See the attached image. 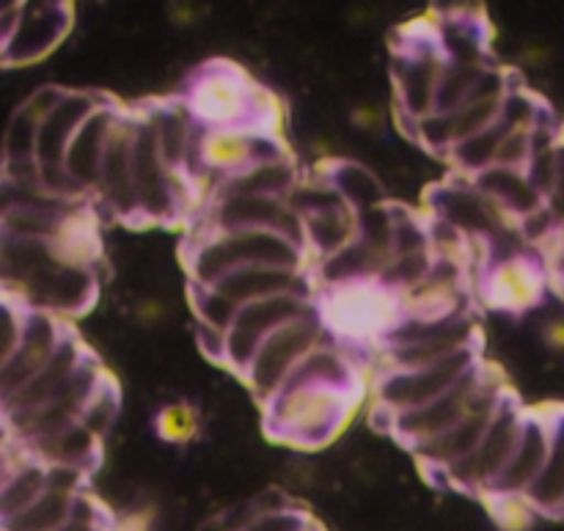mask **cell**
Masks as SVG:
<instances>
[{
	"mask_svg": "<svg viewBox=\"0 0 564 531\" xmlns=\"http://www.w3.org/2000/svg\"><path fill=\"white\" fill-rule=\"evenodd\" d=\"M397 306H400L402 317L444 319L463 314V306H466L463 262L438 257L422 284L397 295Z\"/></svg>",
	"mask_w": 564,
	"mask_h": 531,
	"instance_id": "cell-17",
	"label": "cell"
},
{
	"mask_svg": "<svg viewBox=\"0 0 564 531\" xmlns=\"http://www.w3.org/2000/svg\"><path fill=\"white\" fill-rule=\"evenodd\" d=\"M543 342L551 353H560L564 356V314L560 317H551L543 328Z\"/></svg>",
	"mask_w": 564,
	"mask_h": 531,
	"instance_id": "cell-50",
	"label": "cell"
},
{
	"mask_svg": "<svg viewBox=\"0 0 564 531\" xmlns=\"http://www.w3.org/2000/svg\"><path fill=\"white\" fill-rule=\"evenodd\" d=\"M268 433L286 444L317 449L330 444L352 411V391L330 386H290L268 405Z\"/></svg>",
	"mask_w": 564,
	"mask_h": 531,
	"instance_id": "cell-2",
	"label": "cell"
},
{
	"mask_svg": "<svg viewBox=\"0 0 564 531\" xmlns=\"http://www.w3.org/2000/svg\"><path fill=\"white\" fill-rule=\"evenodd\" d=\"M314 312L308 295L301 292H284V295L262 297V301L246 303L237 314L235 325L229 330V350H226V367L237 375H246L251 361L257 358L259 347L264 345L273 330L303 314Z\"/></svg>",
	"mask_w": 564,
	"mask_h": 531,
	"instance_id": "cell-10",
	"label": "cell"
},
{
	"mask_svg": "<svg viewBox=\"0 0 564 531\" xmlns=\"http://www.w3.org/2000/svg\"><path fill=\"white\" fill-rule=\"evenodd\" d=\"M444 69L446 55L441 50L438 33L400 50L394 61V88L405 119L422 121L430 113H435Z\"/></svg>",
	"mask_w": 564,
	"mask_h": 531,
	"instance_id": "cell-13",
	"label": "cell"
},
{
	"mask_svg": "<svg viewBox=\"0 0 564 531\" xmlns=\"http://www.w3.org/2000/svg\"><path fill=\"white\" fill-rule=\"evenodd\" d=\"M435 259L438 257H435L433 248H424V251H411V253H394L378 281L380 290L394 292V295H402V292L413 290V286L422 284V281L427 279Z\"/></svg>",
	"mask_w": 564,
	"mask_h": 531,
	"instance_id": "cell-36",
	"label": "cell"
},
{
	"mask_svg": "<svg viewBox=\"0 0 564 531\" xmlns=\"http://www.w3.org/2000/svg\"><path fill=\"white\" fill-rule=\"evenodd\" d=\"M545 209L551 213V218L560 224V229L564 231V138L560 147V169H556V180L551 185L549 196H545Z\"/></svg>",
	"mask_w": 564,
	"mask_h": 531,
	"instance_id": "cell-48",
	"label": "cell"
},
{
	"mask_svg": "<svg viewBox=\"0 0 564 531\" xmlns=\"http://www.w3.org/2000/svg\"><path fill=\"white\" fill-rule=\"evenodd\" d=\"M527 499L538 512H549V516L564 512V411L551 416L549 460Z\"/></svg>",
	"mask_w": 564,
	"mask_h": 531,
	"instance_id": "cell-32",
	"label": "cell"
},
{
	"mask_svg": "<svg viewBox=\"0 0 564 531\" xmlns=\"http://www.w3.org/2000/svg\"><path fill=\"white\" fill-rule=\"evenodd\" d=\"M549 452L551 416H534L532 413L523 422L521 441H518L510 463H507V468L501 472V477L496 479V485L490 488V494L485 499H494V496H527L540 479V474H543Z\"/></svg>",
	"mask_w": 564,
	"mask_h": 531,
	"instance_id": "cell-18",
	"label": "cell"
},
{
	"mask_svg": "<svg viewBox=\"0 0 564 531\" xmlns=\"http://www.w3.org/2000/svg\"><path fill=\"white\" fill-rule=\"evenodd\" d=\"M99 105L97 97L86 91H66L64 99L53 108V113L39 127L36 163L39 169H64L66 152H69L72 138L83 127V121L94 113Z\"/></svg>",
	"mask_w": 564,
	"mask_h": 531,
	"instance_id": "cell-21",
	"label": "cell"
},
{
	"mask_svg": "<svg viewBox=\"0 0 564 531\" xmlns=\"http://www.w3.org/2000/svg\"><path fill=\"white\" fill-rule=\"evenodd\" d=\"M39 127H42V119L33 110H28L25 105H20L17 113L11 116L9 127H6V163H36Z\"/></svg>",
	"mask_w": 564,
	"mask_h": 531,
	"instance_id": "cell-37",
	"label": "cell"
},
{
	"mask_svg": "<svg viewBox=\"0 0 564 531\" xmlns=\"http://www.w3.org/2000/svg\"><path fill=\"white\" fill-rule=\"evenodd\" d=\"M191 110L204 127H253L264 130V108L268 99L259 88L242 75L231 72L229 66H213L198 75L193 86Z\"/></svg>",
	"mask_w": 564,
	"mask_h": 531,
	"instance_id": "cell-4",
	"label": "cell"
},
{
	"mask_svg": "<svg viewBox=\"0 0 564 531\" xmlns=\"http://www.w3.org/2000/svg\"><path fill=\"white\" fill-rule=\"evenodd\" d=\"M290 209V198L279 196H240L226 193L209 202V231H246L275 229Z\"/></svg>",
	"mask_w": 564,
	"mask_h": 531,
	"instance_id": "cell-23",
	"label": "cell"
},
{
	"mask_svg": "<svg viewBox=\"0 0 564 531\" xmlns=\"http://www.w3.org/2000/svg\"><path fill=\"white\" fill-rule=\"evenodd\" d=\"M534 130H538V127H534ZM534 130H510V127H507V136L505 141H501L496 165L527 171L529 160H532V152H534Z\"/></svg>",
	"mask_w": 564,
	"mask_h": 531,
	"instance_id": "cell-44",
	"label": "cell"
},
{
	"mask_svg": "<svg viewBox=\"0 0 564 531\" xmlns=\"http://www.w3.org/2000/svg\"><path fill=\"white\" fill-rule=\"evenodd\" d=\"M505 136H507V124L499 119L494 127H488V130L477 132V136L466 138L463 143L452 147V152L446 154V158L457 165V171L477 176L482 174V171H488L490 165H496V158H499V149H501V141H505Z\"/></svg>",
	"mask_w": 564,
	"mask_h": 531,
	"instance_id": "cell-35",
	"label": "cell"
},
{
	"mask_svg": "<svg viewBox=\"0 0 564 531\" xmlns=\"http://www.w3.org/2000/svg\"><path fill=\"white\" fill-rule=\"evenodd\" d=\"M523 422H527V413H523L516 402L505 397L494 424H490L488 433L482 435L477 449L468 457H463L460 463L446 468V472H441L446 483L466 490V494L488 496L490 488L496 485V479L501 477V472H505L507 463H510L518 441H521Z\"/></svg>",
	"mask_w": 564,
	"mask_h": 531,
	"instance_id": "cell-7",
	"label": "cell"
},
{
	"mask_svg": "<svg viewBox=\"0 0 564 531\" xmlns=\"http://www.w3.org/2000/svg\"><path fill=\"white\" fill-rule=\"evenodd\" d=\"M116 116L119 113H116L110 105L99 102L97 108H94V113L83 121L77 136L72 138L69 152H66V174L72 176V182H75L86 196L88 193H97L99 174H102V160L105 152H108V141L110 132H113Z\"/></svg>",
	"mask_w": 564,
	"mask_h": 531,
	"instance_id": "cell-19",
	"label": "cell"
},
{
	"mask_svg": "<svg viewBox=\"0 0 564 531\" xmlns=\"http://www.w3.org/2000/svg\"><path fill=\"white\" fill-rule=\"evenodd\" d=\"M165 317H169V308H165L163 301H154V297H149V301H143L141 306L135 308V319L141 325H147V328H154V325L163 323Z\"/></svg>",
	"mask_w": 564,
	"mask_h": 531,
	"instance_id": "cell-49",
	"label": "cell"
},
{
	"mask_svg": "<svg viewBox=\"0 0 564 531\" xmlns=\"http://www.w3.org/2000/svg\"><path fill=\"white\" fill-rule=\"evenodd\" d=\"M193 308H196L198 323L213 325V328L229 334L242 306L226 297L224 292L215 290V286H193Z\"/></svg>",
	"mask_w": 564,
	"mask_h": 531,
	"instance_id": "cell-40",
	"label": "cell"
},
{
	"mask_svg": "<svg viewBox=\"0 0 564 531\" xmlns=\"http://www.w3.org/2000/svg\"><path fill=\"white\" fill-rule=\"evenodd\" d=\"M490 383L494 380L485 378V369L474 367L460 383L452 386L438 400L427 402V405L416 408V411L397 413L394 422H391V433L416 449V446L427 444V441L438 438L441 433L455 427L463 416H468L474 411V405L482 400L485 391L490 389Z\"/></svg>",
	"mask_w": 564,
	"mask_h": 531,
	"instance_id": "cell-11",
	"label": "cell"
},
{
	"mask_svg": "<svg viewBox=\"0 0 564 531\" xmlns=\"http://www.w3.org/2000/svg\"><path fill=\"white\" fill-rule=\"evenodd\" d=\"M328 176L352 209H367L386 204L383 182L367 165L358 163V160H336V163L328 165Z\"/></svg>",
	"mask_w": 564,
	"mask_h": 531,
	"instance_id": "cell-34",
	"label": "cell"
},
{
	"mask_svg": "<svg viewBox=\"0 0 564 531\" xmlns=\"http://www.w3.org/2000/svg\"><path fill=\"white\" fill-rule=\"evenodd\" d=\"M135 124L138 116H116L108 152H105L102 160V174H99L97 193H94L108 207L110 215L124 220L141 218L135 182H132V138H135Z\"/></svg>",
	"mask_w": 564,
	"mask_h": 531,
	"instance_id": "cell-14",
	"label": "cell"
},
{
	"mask_svg": "<svg viewBox=\"0 0 564 531\" xmlns=\"http://www.w3.org/2000/svg\"><path fill=\"white\" fill-rule=\"evenodd\" d=\"M66 22H69L66 20V9L58 0H44L36 9H25L22 6L14 36L6 42V55H11L17 50V55L11 58L17 64L42 58L44 53H50L61 42V36L66 31Z\"/></svg>",
	"mask_w": 564,
	"mask_h": 531,
	"instance_id": "cell-24",
	"label": "cell"
},
{
	"mask_svg": "<svg viewBox=\"0 0 564 531\" xmlns=\"http://www.w3.org/2000/svg\"><path fill=\"white\" fill-rule=\"evenodd\" d=\"M394 229L397 207H391V204L358 209V240L369 242L386 257H394Z\"/></svg>",
	"mask_w": 564,
	"mask_h": 531,
	"instance_id": "cell-39",
	"label": "cell"
},
{
	"mask_svg": "<svg viewBox=\"0 0 564 531\" xmlns=\"http://www.w3.org/2000/svg\"><path fill=\"white\" fill-rule=\"evenodd\" d=\"M505 394H501L499 383H490V389L485 391L482 400L474 405V411L468 416H463L455 427H449L446 433H441L438 438L427 441V444L416 446V457L424 466L435 468V472H446L449 466L460 463L463 457L471 455L477 449V444L482 441V435L488 433V427L494 424L496 413H499Z\"/></svg>",
	"mask_w": 564,
	"mask_h": 531,
	"instance_id": "cell-16",
	"label": "cell"
},
{
	"mask_svg": "<svg viewBox=\"0 0 564 531\" xmlns=\"http://www.w3.org/2000/svg\"><path fill=\"white\" fill-rule=\"evenodd\" d=\"M198 531H231L229 527H226V521L220 516H213V518H207V521L202 523V527H198Z\"/></svg>",
	"mask_w": 564,
	"mask_h": 531,
	"instance_id": "cell-53",
	"label": "cell"
},
{
	"mask_svg": "<svg viewBox=\"0 0 564 531\" xmlns=\"http://www.w3.org/2000/svg\"><path fill=\"white\" fill-rule=\"evenodd\" d=\"M317 345H323V325L314 317V312L303 314V317L292 319V323L273 330L264 339V345L259 347L257 358L251 361L248 372L242 375L248 389H251L253 400L264 402V405L270 400H275V394L284 389L297 364Z\"/></svg>",
	"mask_w": 564,
	"mask_h": 531,
	"instance_id": "cell-6",
	"label": "cell"
},
{
	"mask_svg": "<svg viewBox=\"0 0 564 531\" xmlns=\"http://www.w3.org/2000/svg\"><path fill=\"white\" fill-rule=\"evenodd\" d=\"M47 483L50 468L44 466V463L33 460V457L22 449L20 463L6 472L3 494H0V516L11 518L17 516V512L25 510V507H31L33 501L47 490Z\"/></svg>",
	"mask_w": 564,
	"mask_h": 531,
	"instance_id": "cell-33",
	"label": "cell"
},
{
	"mask_svg": "<svg viewBox=\"0 0 564 531\" xmlns=\"http://www.w3.org/2000/svg\"><path fill=\"white\" fill-rule=\"evenodd\" d=\"M198 427H202V422H198L196 408L187 405V402H171L158 413V435L169 444H193Z\"/></svg>",
	"mask_w": 564,
	"mask_h": 531,
	"instance_id": "cell-41",
	"label": "cell"
},
{
	"mask_svg": "<svg viewBox=\"0 0 564 531\" xmlns=\"http://www.w3.org/2000/svg\"><path fill=\"white\" fill-rule=\"evenodd\" d=\"M474 367H479L477 350L466 347V350L455 353V356L444 358L433 367L391 369L378 383V405L383 411L394 413V416L397 413L416 411V408L438 400L452 386L460 383Z\"/></svg>",
	"mask_w": 564,
	"mask_h": 531,
	"instance_id": "cell-8",
	"label": "cell"
},
{
	"mask_svg": "<svg viewBox=\"0 0 564 531\" xmlns=\"http://www.w3.org/2000/svg\"><path fill=\"white\" fill-rule=\"evenodd\" d=\"M485 72H488V66L452 64V61H446L444 77H441L438 86V105H435V113H452V110L460 108V105L471 97Z\"/></svg>",
	"mask_w": 564,
	"mask_h": 531,
	"instance_id": "cell-38",
	"label": "cell"
},
{
	"mask_svg": "<svg viewBox=\"0 0 564 531\" xmlns=\"http://www.w3.org/2000/svg\"><path fill=\"white\" fill-rule=\"evenodd\" d=\"M308 521L303 512L286 510V512H268L259 518L248 531H306Z\"/></svg>",
	"mask_w": 564,
	"mask_h": 531,
	"instance_id": "cell-46",
	"label": "cell"
},
{
	"mask_svg": "<svg viewBox=\"0 0 564 531\" xmlns=\"http://www.w3.org/2000/svg\"><path fill=\"white\" fill-rule=\"evenodd\" d=\"M105 378L99 372L97 364L91 358L80 364L75 375H72L69 383L58 391L50 402H44L42 408L31 413H22V416H9L6 419V430H9L11 438L17 444H28V441L44 438V435H53L58 430L69 427V424L80 422L83 413H86L91 397L102 389Z\"/></svg>",
	"mask_w": 564,
	"mask_h": 531,
	"instance_id": "cell-12",
	"label": "cell"
},
{
	"mask_svg": "<svg viewBox=\"0 0 564 531\" xmlns=\"http://www.w3.org/2000/svg\"><path fill=\"white\" fill-rule=\"evenodd\" d=\"M562 237H564V231H562Z\"/></svg>",
	"mask_w": 564,
	"mask_h": 531,
	"instance_id": "cell-54",
	"label": "cell"
},
{
	"mask_svg": "<svg viewBox=\"0 0 564 531\" xmlns=\"http://www.w3.org/2000/svg\"><path fill=\"white\" fill-rule=\"evenodd\" d=\"M99 444H102V438L97 433H91L83 422H75L58 433L17 446H22L33 460L44 463V466H75L88 472L91 463H97Z\"/></svg>",
	"mask_w": 564,
	"mask_h": 531,
	"instance_id": "cell-26",
	"label": "cell"
},
{
	"mask_svg": "<svg viewBox=\"0 0 564 531\" xmlns=\"http://www.w3.org/2000/svg\"><path fill=\"white\" fill-rule=\"evenodd\" d=\"M108 531H152V516L149 512H127V516L116 518Z\"/></svg>",
	"mask_w": 564,
	"mask_h": 531,
	"instance_id": "cell-51",
	"label": "cell"
},
{
	"mask_svg": "<svg viewBox=\"0 0 564 531\" xmlns=\"http://www.w3.org/2000/svg\"><path fill=\"white\" fill-rule=\"evenodd\" d=\"M83 494L75 490L58 488V485H50L31 507H25L17 516L3 518V531H55L64 523L72 521L77 510V501Z\"/></svg>",
	"mask_w": 564,
	"mask_h": 531,
	"instance_id": "cell-31",
	"label": "cell"
},
{
	"mask_svg": "<svg viewBox=\"0 0 564 531\" xmlns=\"http://www.w3.org/2000/svg\"><path fill=\"white\" fill-rule=\"evenodd\" d=\"M86 353L83 347L77 345L75 336H66L64 345L58 347L53 358H50L47 367L42 369L39 375H33L14 397L3 400V413L6 419L9 416H22V413H31L36 408H42L44 402L53 400L61 389L72 380V375L80 369V364L86 361Z\"/></svg>",
	"mask_w": 564,
	"mask_h": 531,
	"instance_id": "cell-22",
	"label": "cell"
},
{
	"mask_svg": "<svg viewBox=\"0 0 564 531\" xmlns=\"http://www.w3.org/2000/svg\"><path fill=\"white\" fill-rule=\"evenodd\" d=\"M55 531H108V527H105L102 516H99V510L94 507V501H88L86 496H80L72 521L64 523V527Z\"/></svg>",
	"mask_w": 564,
	"mask_h": 531,
	"instance_id": "cell-47",
	"label": "cell"
},
{
	"mask_svg": "<svg viewBox=\"0 0 564 531\" xmlns=\"http://www.w3.org/2000/svg\"><path fill=\"white\" fill-rule=\"evenodd\" d=\"M196 345L207 358L226 364V350H229V334H226V330H218V328H213V325L198 323L196 325Z\"/></svg>",
	"mask_w": 564,
	"mask_h": 531,
	"instance_id": "cell-45",
	"label": "cell"
},
{
	"mask_svg": "<svg viewBox=\"0 0 564 531\" xmlns=\"http://www.w3.org/2000/svg\"><path fill=\"white\" fill-rule=\"evenodd\" d=\"M306 253V248L275 229L209 231L198 237V242L187 253V273H191L193 286H215L229 273L251 268V264L303 270Z\"/></svg>",
	"mask_w": 564,
	"mask_h": 531,
	"instance_id": "cell-1",
	"label": "cell"
},
{
	"mask_svg": "<svg viewBox=\"0 0 564 531\" xmlns=\"http://www.w3.org/2000/svg\"><path fill=\"white\" fill-rule=\"evenodd\" d=\"M64 339L66 334H61L55 314L28 312L20 345L14 347L11 356L3 358V367H0V394H3V400L14 397L33 375L42 372L50 358L64 345Z\"/></svg>",
	"mask_w": 564,
	"mask_h": 531,
	"instance_id": "cell-15",
	"label": "cell"
},
{
	"mask_svg": "<svg viewBox=\"0 0 564 531\" xmlns=\"http://www.w3.org/2000/svg\"><path fill=\"white\" fill-rule=\"evenodd\" d=\"M281 158H286L284 147L270 132L253 130V127H207L198 138L196 169L187 174V180L202 171H213L220 180H226L251 165Z\"/></svg>",
	"mask_w": 564,
	"mask_h": 531,
	"instance_id": "cell-9",
	"label": "cell"
},
{
	"mask_svg": "<svg viewBox=\"0 0 564 531\" xmlns=\"http://www.w3.org/2000/svg\"><path fill=\"white\" fill-rule=\"evenodd\" d=\"M297 187V171L290 158L268 160V163H257L251 169L231 174L220 180V187L215 196H226V193H240V196H279L290 198L292 191Z\"/></svg>",
	"mask_w": 564,
	"mask_h": 531,
	"instance_id": "cell-29",
	"label": "cell"
},
{
	"mask_svg": "<svg viewBox=\"0 0 564 531\" xmlns=\"http://www.w3.org/2000/svg\"><path fill=\"white\" fill-rule=\"evenodd\" d=\"M290 386H330V389L352 391L356 386V364L350 356L330 345H317L290 375L284 389Z\"/></svg>",
	"mask_w": 564,
	"mask_h": 531,
	"instance_id": "cell-30",
	"label": "cell"
},
{
	"mask_svg": "<svg viewBox=\"0 0 564 531\" xmlns=\"http://www.w3.org/2000/svg\"><path fill=\"white\" fill-rule=\"evenodd\" d=\"M215 290L224 292L235 303L246 306V303L262 301V297L284 295V292H301L308 295V284L303 279V270H286V268H262V264H251V268H240L235 273L226 275Z\"/></svg>",
	"mask_w": 564,
	"mask_h": 531,
	"instance_id": "cell-25",
	"label": "cell"
},
{
	"mask_svg": "<svg viewBox=\"0 0 564 531\" xmlns=\"http://www.w3.org/2000/svg\"><path fill=\"white\" fill-rule=\"evenodd\" d=\"M132 182H135L141 218L154 224L174 220L187 204V187L193 185L185 174L165 165L147 113L138 116L135 138H132Z\"/></svg>",
	"mask_w": 564,
	"mask_h": 531,
	"instance_id": "cell-3",
	"label": "cell"
},
{
	"mask_svg": "<svg viewBox=\"0 0 564 531\" xmlns=\"http://www.w3.org/2000/svg\"><path fill=\"white\" fill-rule=\"evenodd\" d=\"M433 248L430 240V226H424L411 209L397 207V229H394V253H411Z\"/></svg>",
	"mask_w": 564,
	"mask_h": 531,
	"instance_id": "cell-43",
	"label": "cell"
},
{
	"mask_svg": "<svg viewBox=\"0 0 564 531\" xmlns=\"http://www.w3.org/2000/svg\"><path fill=\"white\" fill-rule=\"evenodd\" d=\"M391 369H422L474 347V325L463 314L444 319L397 317L386 330Z\"/></svg>",
	"mask_w": 564,
	"mask_h": 531,
	"instance_id": "cell-5",
	"label": "cell"
},
{
	"mask_svg": "<svg viewBox=\"0 0 564 531\" xmlns=\"http://www.w3.org/2000/svg\"><path fill=\"white\" fill-rule=\"evenodd\" d=\"M474 185L499 202L507 213L516 215L518 220L540 213L545 207V196L538 191L523 169H507V165H490L488 171L474 176Z\"/></svg>",
	"mask_w": 564,
	"mask_h": 531,
	"instance_id": "cell-27",
	"label": "cell"
},
{
	"mask_svg": "<svg viewBox=\"0 0 564 531\" xmlns=\"http://www.w3.org/2000/svg\"><path fill=\"white\" fill-rule=\"evenodd\" d=\"M543 290V273L538 264L529 262L527 253L499 259L496 264H490L488 275H485V295L501 312H529L540 303Z\"/></svg>",
	"mask_w": 564,
	"mask_h": 531,
	"instance_id": "cell-20",
	"label": "cell"
},
{
	"mask_svg": "<svg viewBox=\"0 0 564 531\" xmlns=\"http://www.w3.org/2000/svg\"><path fill=\"white\" fill-rule=\"evenodd\" d=\"M116 419H119V394H116V391L110 389L108 380H105L102 389H99L97 394L91 397V402H88L80 422L86 424L91 433H97L99 438H105V435L110 433V427H113Z\"/></svg>",
	"mask_w": 564,
	"mask_h": 531,
	"instance_id": "cell-42",
	"label": "cell"
},
{
	"mask_svg": "<svg viewBox=\"0 0 564 531\" xmlns=\"http://www.w3.org/2000/svg\"><path fill=\"white\" fill-rule=\"evenodd\" d=\"M352 119H356V124L367 132H375L383 127V113H380L378 108H372V105H369V108H358L356 113H352Z\"/></svg>",
	"mask_w": 564,
	"mask_h": 531,
	"instance_id": "cell-52",
	"label": "cell"
},
{
	"mask_svg": "<svg viewBox=\"0 0 564 531\" xmlns=\"http://www.w3.org/2000/svg\"><path fill=\"white\" fill-rule=\"evenodd\" d=\"M389 262L391 257L380 253L369 242L356 240L341 248V251L319 259V279L330 286L347 290L352 284H364V281H380Z\"/></svg>",
	"mask_w": 564,
	"mask_h": 531,
	"instance_id": "cell-28",
	"label": "cell"
}]
</instances>
